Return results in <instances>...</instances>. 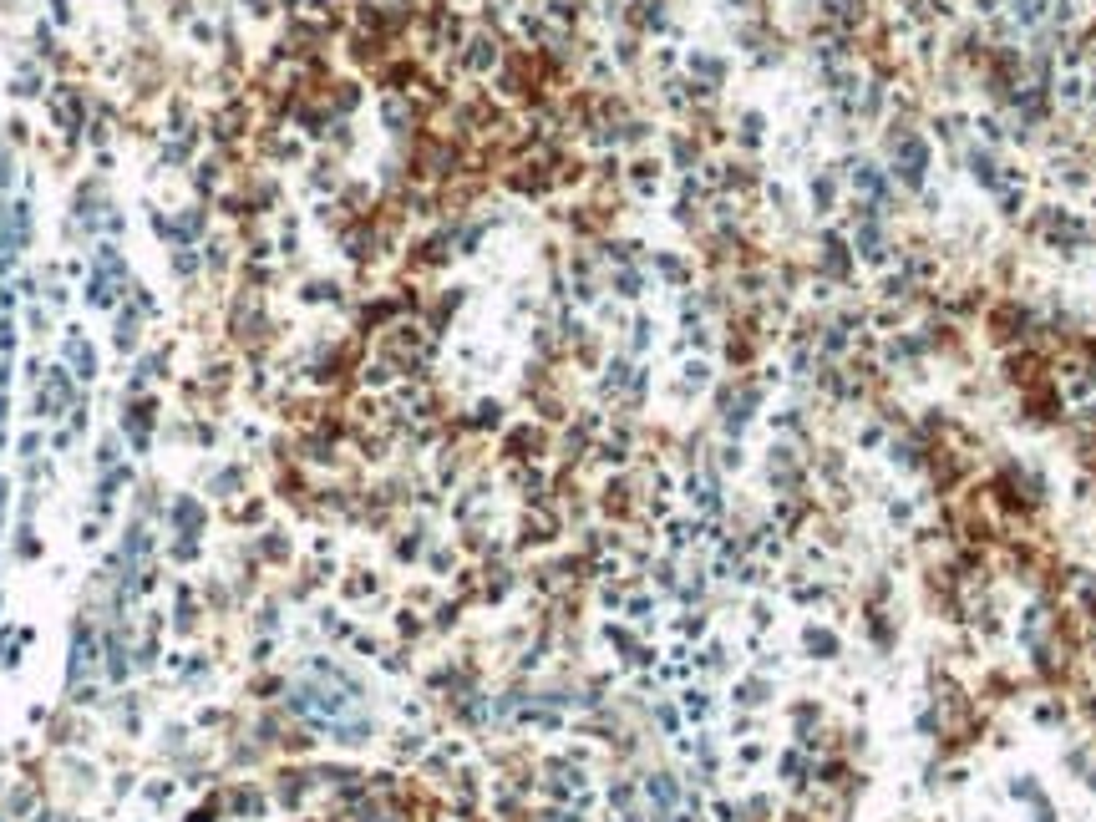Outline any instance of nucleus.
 Instances as JSON below:
<instances>
[{
	"mask_svg": "<svg viewBox=\"0 0 1096 822\" xmlns=\"http://www.w3.org/2000/svg\"><path fill=\"white\" fill-rule=\"evenodd\" d=\"M122 426L133 432V442H137V447H147V442H153V426H157V396H147V391H143V396H137L133 406H127Z\"/></svg>",
	"mask_w": 1096,
	"mask_h": 822,
	"instance_id": "f257e3e1",
	"label": "nucleus"
},
{
	"mask_svg": "<svg viewBox=\"0 0 1096 822\" xmlns=\"http://www.w3.org/2000/svg\"><path fill=\"white\" fill-rule=\"evenodd\" d=\"M244 477H249V472H244V467H224V472H218V477H214V493H218V497H239Z\"/></svg>",
	"mask_w": 1096,
	"mask_h": 822,
	"instance_id": "f03ea898",
	"label": "nucleus"
}]
</instances>
